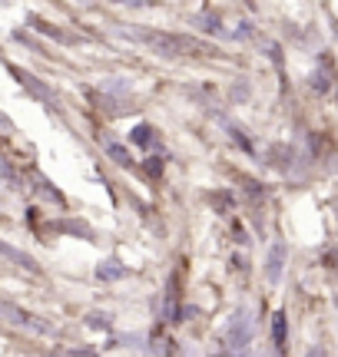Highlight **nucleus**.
<instances>
[{"instance_id":"obj_1","label":"nucleus","mask_w":338,"mask_h":357,"mask_svg":"<svg viewBox=\"0 0 338 357\" xmlns=\"http://www.w3.org/2000/svg\"><path fill=\"white\" fill-rule=\"evenodd\" d=\"M282 258H286V248L275 242L272 245V258H269V281H279V275H282Z\"/></svg>"},{"instance_id":"obj_2","label":"nucleus","mask_w":338,"mask_h":357,"mask_svg":"<svg viewBox=\"0 0 338 357\" xmlns=\"http://www.w3.org/2000/svg\"><path fill=\"white\" fill-rule=\"evenodd\" d=\"M106 149H110V155H113V159H117L119 166H130V155H126V149H123V146H119V142H106Z\"/></svg>"},{"instance_id":"obj_3","label":"nucleus","mask_w":338,"mask_h":357,"mask_svg":"<svg viewBox=\"0 0 338 357\" xmlns=\"http://www.w3.org/2000/svg\"><path fill=\"white\" fill-rule=\"evenodd\" d=\"M96 275H100V278H123V268L113 265V261H106V265H100Z\"/></svg>"},{"instance_id":"obj_4","label":"nucleus","mask_w":338,"mask_h":357,"mask_svg":"<svg viewBox=\"0 0 338 357\" xmlns=\"http://www.w3.org/2000/svg\"><path fill=\"white\" fill-rule=\"evenodd\" d=\"M275 341H286V314H275Z\"/></svg>"}]
</instances>
